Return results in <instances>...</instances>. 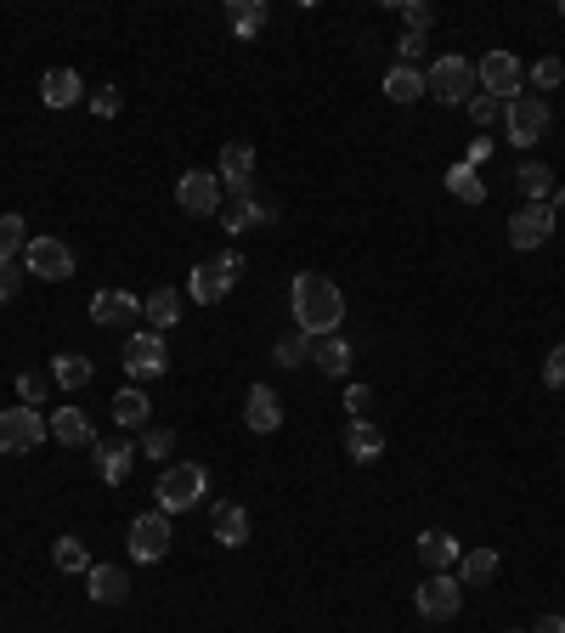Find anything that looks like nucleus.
I'll use <instances>...</instances> for the list:
<instances>
[{"label": "nucleus", "mask_w": 565, "mask_h": 633, "mask_svg": "<svg viewBox=\"0 0 565 633\" xmlns=\"http://www.w3.org/2000/svg\"><path fill=\"white\" fill-rule=\"evenodd\" d=\"M413 606H418L424 622H452L464 606V583L452 578V571H430V578L413 588Z\"/></svg>", "instance_id": "6"}, {"label": "nucleus", "mask_w": 565, "mask_h": 633, "mask_svg": "<svg viewBox=\"0 0 565 633\" xmlns=\"http://www.w3.org/2000/svg\"><path fill=\"white\" fill-rule=\"evenodd\" d=\"M515 187L526 193V204H549V198H554V170L537 164V159H526V164L515 170Z\"/></svg>", "instance_id": "27"}, {"label": "nucleus", "mask_w": 565, "mask_h": 633, "mask_svg": "<svg viewBox=\"0 0 565 633\" xmlns=\"http://www.w3.org/2000/svg\"><path fill=\"white\" fill-rule=\"evenodd\" d=\"M385 97H390V102H418V97H424V74L407 69V63H395V69L385 74Z\"/></svg>", "instance_id": "34"}, {"label": "nucleus", "mask_w": 565, "mask_h": 633, "mask_svg": "<svg viewBox=\"0 0 565 633\" xmlns=\"http://www.w3.org/2000/svg\"><path fill=\"white\" fill-rule=\"evenodd\" d=\"M475 63L469 57H459V51H447V57H436L430 69H424V97H436L441 108H469V97H475Z\"/></svg>", "instance_id": "2"}, {"label": "nucleus", "mask_w": 565, "mask_h": 633, "mask_svg": "<svg viewBox=\"0 0 565 633\" xmlns=\"http://www.w3.org/2000/svg\"><path fill=\"white\" fill-rule=\"evenodd\" d=\"M51 436V424L35 408H0V452H35Z\"/></svg>", "instance_id": "11"}, {"label": "nucleus", "mask_w": 565, "mask_h": 633, "mask_svg": "<svg viewBox=\"0 0 565 633\" xmlns=\"http://www.w3.org/2000/svg\"><path fill=\"white\" fill-rule=\"evenodd\" d=\"M469 120H475V125H498V120H503V102L487 97V91H475V97H469Z\"/></svg>", "instance_id": "43"}, {"label": "nucleus", "mask_w": 565, "mask_h": 633, "mask_svg": "<svg viewBox=\"0 0 565 633\" xmlns=\"http://www.w3.org/2000/svg\"><path fill=\"white\" fill-rule=\"evenodd\" d=\"M395 51H402V63H407V69H418V51H424V35H402V40H395Z\"/></svg>", "instance_id": "46"}, {"label": "nucleus", "mask_w": 565, "mask_h": 633, "mask_svg": "<svg viewBox=\"0 0 565 633\" xmlns=\"http://www.w3.org/2000/svg\"><path fill=\"white\" fill-rule=\"evenodd\" d=\"M125 549H130V560H141V566H159V560L170 555V514H164V509L136 514L130 532H125Z\"/></svg>", "instance_id": "7"}, {"label": "nucleus", "mask_w": 565, "mask_h": 633, "mask_svg": "<svg viewBox=\"0 0 565 633\" xmlns=\"http://www.w3.org/2000/svg\"><path fill=\"white\" fill-rule=\"evenodd\" d=\"M560 17H565V0H560Z\"/></svg>", "instance_id": "51"}, {"label": "nucleus", "mask_w": 565, "mask_h": 633, "mask_svg": "<svg viewBox=\"0 0 565 633\" xmlns=\"http://www.w3.org/2000/svg\"><path fill=\"white\" fill-rule=\"evenodd\" d=\"M113 424L120 430H148V390L125 385L120 396H113Z\"/></svg>", "instance_id": "28"}, {"label": "nucleus", "mask_w": 565, "mask_h": 633, "mask_svg": "<svg viewBox=\"0 0 565 633\" xmlns=\"http://www.w3.org/2000/svg\"><path fill=\"white\" fill-rule=\"evenodd\" d=\"M91 357H79V351H68V357H56L51 362V385L56 390H85V385H91Z\"/></svg>", "instance_id": "30"}, {"label": "nucleus", "mask_w": 565, "mask_h": 633, "mask_svg": "<svg viewBox=\"0 0 565 633\" xmlns=\"http://www.w3.org/2000/svg\"><path fill=\"white\" fill-rule=\"evenodd\" d=\"M51 560H56V571H68V578H85V571H91V549H85L79 537H56Z\"/></svg>", "instance_id": "33"}, {"label": "nucleus", "mask_w": 565, "mask_h": 633, "mask_svg": "<svg viewBox=\"0 0 565 633\" xmlns=\"http://www.w3.org/2000/svg\"><path fill=\"white\" fill-rule=\"evenodd\" d=\"M243 277V261L233 249L226 255H210V261H198L192 277H187V289H192V306H221L226 295H233V283Z\"/></svg>", "instance_id": "4"}, {"label": "nucleus", "mask_w": 565, "mask_h": 633, "mask_svg": "<svg viewBox=\"0 0 565 633\" xmlns=\"http://www.w3.org/2000/svg\"><path fill=\"white\" fill-rule=\"evenodd\" d=\"M23 261H12V255H0V306H12L17 300V289H23Z\"/></svg>", "instance_id": "40"}, {"label": "nucleus", "mask_w": 565, "mask_h": 633, "mask_svg": "<svg viewBox=\"0 0 565 633\" xmlns=\"http://www.w3.org/2000/svg\"><path fill=\"white\" fill-rule=\"evenodd\" d=\"M141 316H148L153 334L176 328V323H181V289H153L148 300H141Z\"/></svg>", "instance_id": "25"}, {"label": "nucleus", "mask_w": 565, "mask_h": 633, "mask_svg": "<svg viewBox=\"0 0 565 633\" xmlns=\"http://www.w3.org/2000/svg\"><path fill=\"white\" fill-rule=\"evenodd\" d=\"M554 238V210L549 204H526L508 215V249H543Z\"/></svg>", "instance_id": "14"}, {"label": "nucleus", "mask_w": 565, "mask_h": 633, "mask_svg": "<svg viewBox=\"0 0 565 633\" xmlns=\"http://www.w3.org/2000/svg\"><path fill=\"white\" fill-rule=\"evenodd\" d=\"M487 159H492V141H487V136H480V141H475V148H469V159H464V164H487Z\"/></svg>", "instance_id": "48"}, {"label": "nucleus", "mask_w": 565, "mask_h": 633, "mask_svg": "<svg viewBox=\"0 0 565 633\" xmlns=\"http://www.w3.org/2000/svg\"><path fill=\"white\" fill-rule=\"evenodd\" d=\"M85 594H91L97 606H125V599H130V571L91 566V571H85Z\"/></svg>", "instance_id": "20"}, {"label": "nucleus", "mask_w": 565, "mask_h": 633, "mask_svg": "<svg viewBox=\"0 0 565 633\" xmlns=\"http://www.w3.org/2000/svg\"><path fill=\"white\" fill-rule=\"evenodd\" d=\"M272 221H277V210H272L254 187H249V193H233V198L221 204V233H233V238L249 233V226H272Z\"/></svg>", "instance_id": "13"}, {"label": "nucleus", "mask_w": 565, "mask_h": 633, "mask_svg": "<svg viewBox=\"0 0 565 633\" xmlns=\"http://www.w3.org/2000/svg\"><path fill=\"white\" fill-rule=\"evenodd\" d=\"M447 193H452V198H464V204H487V182H480V170L464 164V159L447 170Z\"/></svg>", "instance_id": "31"}, {"label": "nucleus", "mask_w": 565, "mask_h": 633, "mask_svg": "<svg viewBox=\"0 0 565 633\" xmlns=\"http://www.w3.org/2000/svg\"><path fill=\"white\" fill-rule=\"evenodd\" d=\"M503 633H526V628H503Z\"/></svg>", "instance_id": "50"}, {"label": "nucleus", "mask_w": 565, "mask_h": 633, "mask_svg": "<svg viewBox=\"0 0 565 633\" xmlns=\"http://www.w3.org/2000/svg\"><path fill=\"white\" fill-rule=\"evenodd\" d=\"M526 633H565V617H537Z\"/></svg>", "instance_id": "47"}, {"label": "nucleus", "mask_w": 565, "mask_h": 633, "mask_svg": "<svg viewBox=\"0 0 565 633\" xmlns=\"http://www.w3.org/2000/svg\"><path fill=\"white\" fill-rule=\"evenodd\" d=\"M136 452L170 458V452H176V430H170V424H148V430H141V442H136Z\"/></svg>", "instance_id": "36"}, {"label": "nucleus", "mask_w": 565, "mask_h": 633, "mask_svg": "<svg viewBox=\"0 0 565 633\" xmlns=\"http://www.w3.org/2000/svg\"><path fill=\"white\" fill-rule=\"evenodd\" d=\"M85 102H91V113H97V120H120V113H125V91H120V85H102V91H85Z\"/></svg>", "instance_id": "38"}, {"label": "nucleus", "mask_w": 565, "mask_h": 633, "mask_svg": "<svg viewBox=\"0 0 565 633\" xmlns=\"http://www.w3.org/2000/svg\"><path fill=\"white\" fill-rule=\"evenodd\" d=\"M289 311L305 334L323 339V334H339V323H346V295H339L323 272H300L294 289H289Z\"/></svg>", "instance_id": "1"}, {"label": "nucleus", "mask_w": 565, "mask_h": 633, "mask_svg": "<svg viewBox=\"0 0 565 633\" xmlns=\"http://www.w3.org/2000/svg\"><path fill=\"white\" fill-rule=\"evenodd\" d=\"M23 249H28V221L23 215H0V255H12V261H17Z\"/></svg>", "instance_id": "37"}, {"label": "nucleus", "mask_w": 565, "mask_h": 633, "mask_svg": "<svg viewBox=\"0 0 565 633\" xmlns=\"http://www.w3.org/2000/svg\"><path fill=\"white\" fill-rule=\"evenodd\" d=\"M395 12H402L407 35H424V28L436 23V7H430V0H402V7H395Z\"/></svg>", "instance_id": "42"}, {"label": "nucleus", "mask_w": 565, "mask_h": 633, "mask_svg": "<svg viewBox=\"0 0 565 633\" xmlns=\"http://www.w3.org/2000/svg\"><path fill=\"white\" fill-rule=\"evenodd\" d=\"M17 396H23V408H46L51 373H17Z\"/></svg>", "instance_id": "39"}, {"label": "nucleus", "mask_w": 565, "mask_h": 633, "mask_svg": "<svg viewBox=\"0 0 565 633\" xmlns=\"http://www.w3.org/2000/svg\"><path fill=\"white\" fill-rule=\"evenodd\" d=\"M464 560V543L452 532H418V566L424 571H452Z\"/></svg>", "instance_id": "21"}, {"label": "nucleus", "mask_w": 565, "mask_h": 633, "mask_svg": "<svg viewBox=\"0 0 565 633\" xmlns=\"http://www.w3.org/2000/svg\"><path fill=\"white\" fill-rule=\"evenodd\" d=\"M346 452L356 458V464H374V458L385 452V436H379V424H367V419H351V424H346Z\"/></svg>", "instance_id": "26"}, {"label": "nucleus", "mask_w": 565, "mask_h": 633, "mask_svg": "<svg viewBox=\"0 0 565 633\" xmlns=\"http://www.w3.org/2000/svg\"><path fill=\"white\" fill-rule=\"evenodd\" d=\"M204 493H210V470L204 464H170L159 475V486H153V498H159L164 514H187Z\"/></svg>", "instance_id": "3"}, {"label": "nucleus", "mask_w": 565, "mask_h": 633, "mask_svg": "<svg viewBox=\"0 0 565 633\" xmlns=\"http://www.w3.org/2000/svg\"><path fill=\"white\" fill-rule=\"evenodd\" d=\"M346 408H351V419H367V408H374V385H346Z\"/></svg>", "instance_id": "45"}, {"label": "nucleus", "mask_w": 565, "mask_h": 633, "mask_svg": "<svg viewBox=\"0 0 565 633\" xmlns=\"http://www.w3.org/2000/svg\"><path fill=\"white\" fill-rule=\"evenodd\" d=\"M215 176L226 193H249L254 187V148L249 141H226L221 159H215Z\"/></svg>", "instance_id": "16"}, {"label": "nucleus", "mask_w": 565, "mask_h": 633, "mask_svg": "<svg viewBox=\"0 0 565 633\" xmlns=\"http://www.w3.org/2000/svg\"><path fill=\"white\" fill-rule=\"evenodd\" d=\"M498 566H503V560H498L492 549H469V555L459 560V571H464L459 583H464V588H487V583L498 578Z\"/></svg>", "instance_id": "32"}, {"label": "nucleus", "mask_w": 565, "mask_h": 633, "mask_svg": "<svg viewBox=\"0 0 565 633\" xmlns=\"http://www.w3.org/2000/svg\"><path fill=\"white\" fill-rule=\"evenodd\" d=\"M549 210H554V215H565V193H554V198H549Z\"/></svg>", "instance_id": "49"}, {"label": "nucleus", "mask_w": 565, "mask_h": 633, "mask_svg": "<svg viewBox=\"0 0 565 633\" xmlns=\"http://www.w3.org/2000/svg\"><path fill=\"white\" fill-rule=\"evenodd\" d=\"M266 0H233V7H226V28H233L238 40H249V35H261L266 28Z\"/></svg>", "instance_id": "29"}, {"label": "nucleus", "mask_w": 565, "mask_h": 633, "mask_svg": "<svg viewBox=\"0 0 565 633\" xmlns=\"http://www.w3.org/2000/svg\"><path fill=\"white\" fill-rule=\"evenodd\" d=\"M560 79H565L560 57H537V63H531V85H537V91H560Z\"/></svg>", "instance_id": "41"}, {"label": "nucleus", "mask_w": 565, "mask_h": 633, "mask_svg": "<svg viewBox=\"0 0 565 633\" xmlns=\"http://www.w3.org/2000/svg\"><path fill=\"white\" fill-rule=\"evenodd\" d=\"M311 368H323L328 380H346V373H351V345L339 334H323L317 345H311Z\"/></svg>", "instance_id": "24"}, {"label": "nucleus", "mask_w": 565, "mask_h": 633, "mask_svg": "<svg viewBox=\"0 0 565 633\" xmlns=\"http://www.w3.org/2000/svg\"><path fill=\"white\" fill-rule=\"evenodd\" d=\"M125 373L141 385V380H159V373H170V345H164V334H153V328H136V334H125Z\"/></svg>", "instance_id": "8"}, {"label": "nucleus", "mask_w": 565, "mask_h": 633, "mask_svg": "<svg viewBox=\"0 0 565 633\" xmlns=\"http://www.w3.org/2000/svg\"><path fill=\"white\" fill-rule=\"evenodd\" d=\"M23 272H28V277H46V283H68V277H74V249H68L63 238H28Z\"/></svg>", "instance_id": "10"}, {"label": "nucleus", "mask_w": 565, "mask_h": 633, "mask_svg": "<svg viewBox=\"0 0 565 633\" xmlns=\"http://www.w3.org/2000/svg\"><path fill=\"white\" fill-rule=\"evenodd\" d=\"M210 532H215L221 549H243V543H249V509L233 504V498L215 504V509H210Z\"/></svg>", "instance_id": "19"}, {"label": "nucleus", "mask_w": 565, "mask_h": 633, "mask_svg": "<svg viewBox=\"0 0 565 633\" xmlns=\"http://www.w3.org/2000/svg\"><path fill=\"white\" fill-rule=\"evenodd\" d=\"M46 424H51V436L63 447H97V430H91V419H85L79 408H56Z\"/></svg>", "instance_id": "23"}, {"label": "nucleus", "mask_w": 565, "mask_h": 633, "mask_svg": "<svg viewBox=\"0 0 565 633\" xmlns=\"http://www.w3.org/2000/svg\"><path fill=\"white\" fill-rule=\"evenodd\" d=\"M311 345H317V334L294 328V334H282V339H277V351H272V357H277L282 368H311Z\"/></svg>", "instance_id": "35"}, {"label": "nucleus", "mask_w": 565, "mask_h": 633, "mask_svg": "<svg viewBox=\"0 0 565 633\" xmlns=\"http://www.w3.org/2000/svg\"><path fill=\"white\" fill-rule=\"evenodd\" d=\"M543 385L549 390H565V345H554L549 362H543Z\"/></svg>", "instance_id": "44"}, {"label": "nucleus", "mask_w": 565, "mask_h": 633, "mask_svg": "<svg viewBox=\"0 0 565 633\" xmlns=\"http://www.w3.org/2000/svg\"><path fill=\"white\" fill-rule=\"evenodd\" d=\"M549 102L543 97H531V91H520V97H508L503 102V136L515 141V148H531V141H543L549 136Z\"/></svg>", "instance_id": "5"}, {"label": "nucleus", "mask_w": 565, "mask_h": 633, "mask_svg": "<svg viewBox=\"0 0 565 633\" xmlns=\"http://www.w3.org/2000/svg\"><path fill=\"white\" fill-rule=\"evenodd\" d=\"M141 316V300L130 289H97L91 295V323L97 328H130Z\"/></svg>", "instance_id": "15"}, {"label": "nucleus", "mask_w": 565, "mask_h": 633, "mask_svg": "<svg viewBox=\"0 0 565 633\" xmlns=\"http://www.w3.org/2000/svg\"><path fill=\"white\" fill-rule=\"evenodd\" d=\"M243 424L254 430V436H272V430H282V401L272 385H249L243 396Z\"/></svg>", "instance_id": "18"}, {"label": "nucleus", "mask_w": 565, "mask_h": 633, "mask_svg": "<svg viewBox=\"0 0 565 633\" xmlns=\"http://www.w3.org/2000/svg\"><path fill=\"white\" fill-rule=\"evenodd\" d=\"M226 187H221V176L215 170H187V176L176 182V204L187 210V215H221V198Z\"/></svg>", "instance_id": "12"}, {"label": "nucleus", "mask_w": 565, "mask_h": 633, "mask_svg": "<svg viewBox=\"0 0 565 633\" xmlns=\"http://www.w3.org/2000/svg\"><path fill=\"white\" fill-rule=\"evenodd\" d=\"M40 102L46 108H74V102H85V79L74 69H46L40 74Z\"/></svg>", "instance_id": "22"}, {"label": "nucleus", "mask_w": 565, "mask_h": 633, "mask_svg": "<svg viewBox=\"0 0 565 633\" xmlns=\"http://www.w3.org/2000/svg\"><path fill=\"white\" fill-rule=\"evenodd\" d=\"M130 470H136V442H125V436L97 442V475H102V486H125Z\"/></svg>", "instance_id": "17"}, {"label": "nucleus", "mask_w": 565, "mask_h": 633, "mask_svg": "<svg viewBox=\"0 0 565 633\" xmlns=\"http://www.w3.org/2000/svg\"><path fill=\"white\" fill-rule=\"evenodd\" d=\"M475 79H480V91L487 97H498V102H508V97H520V79H526V69H520V57L515 51H487L475 63Z\"/></svg>", "instance_id": "9"}]
</instances>
